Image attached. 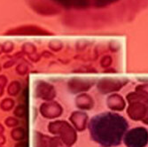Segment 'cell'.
Segmentation results:
<instances>
[{
  "instance_id": "obj_1",
  "label": "cell",
  "mask_w": 148,
  "mask_h": 147,
  "mask_svg": "<svg viewBox=\"0 0 148 147\" xmlns=\"http://www.w3.org/2000/svg\"><path fill=\"white\" fill-rule=\"evenodd\" d=\"M52 8L90 22H110L128 16L146 0H48Z\"/></svg>"
},
{
  "instance_id": "obj_4",
  "label": "cell",
  "mask_w": 148,
  "mask_h": 147,
  "mask_svg": "<svg viewBox=\"0 0 148 147\" xmlns=\"http://www.w3.org/2000/svg\"><path fill=\"white\" fill-rule=\"evenodd\" d=\"M5 122L7 123L8 126H13V125H16V124H17V121H16L15 119H12V118L8 119Z\"/></svg>"
},
{
  "instance_id": "obj_7",
  "label": "cell",
  "mask_w": 148,
  "mask_h": 147,
  "mask_svg": "<svg viewBox=\"0 0 148 147\" xmlns=\"http://www.w3.org/2000/svg\"><path fill=\"white\" fill-rule=\"evenodd\" d=\"M3 131V127L1 126V125H0V133H1Z\"/></svg>"
},
{
  "instance_id": "obj_5",
  "label": "cell",
  "mask_w": 148,
  "mask_h": 147,
  "mask_svg": "<svg viewBox=\"0 0 148 147\" xmlns=\"http://www.w3.org/2000/svg\"><path fill=\"white\" fill-rule=\"evenodd\" d=\"M4 141H5L4 137H0V144H3V143H4Z\"/></svg>"
},
{
  "instance_id": "obj_2",
  "label": "cell",
  "mask_w": 148,
  "mask_h": 147,
  "mask_svg": "<svg viewBox=\"0 0 148 147\" xmlns=\"http://www.w3.org/2000/svg\"><path fill=\"white\" fill-rule=\"evenodd\" d=\"M127 122L118 114L104 113L93 117L90 123L92 138L105 147L117 145L127 129Z\"/></svg>"
},
{
  "instance_id": "obj_6",
  "label": "cell",
  "mask_w": 148,
  "mask_h": 147,
  "mask_svg": "<svg viewBox=\"0 0 148 147\" xmlns=\"http://www.w3.org/2000/svg\"><path fill=\"white\" fill-rule=\"evenodd\" d=\"M16 147H24V144H19Z\"/></svg>"
},
{
  "instance_id": "obj_3",
  "label": "cell",
  "mask_w": 148,
  "mask_h": 147,
  "mask_svg": "<svg viewBox=\"0 0 148 147\" xmlns=\"http://www.w3.org/2000/svg\"><path fill=\"white\" fill-rule=\"evenodd\" d=\"M24 132L21 129H17L12 132V137H14V139H21L23 138Z\"/></svg>"
}]
</instances>
